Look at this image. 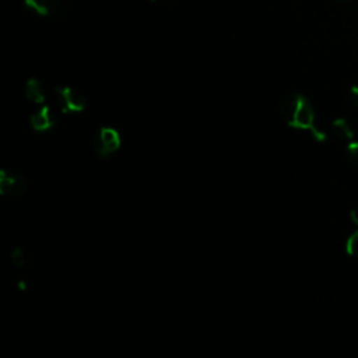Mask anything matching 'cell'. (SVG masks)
Here are the masks:
<instances>
[{"label":"cell","instance_id":"1","mask_svg":"<svg viewBox=\"0 0 358 358\" xmlns=\"http://www.w3.org/2000/svg\"><path fill=\"white\" fill-rule=\"evenodd\" d=\"M280 113L288 126L309 131L315 140L324 141V131L315 124V110L312 103L299 92L287 94L280 102Z\"/></svg>","mask_w":358,"mask_h":358},{"label":"cell","instance_id":"8","mask_svg":"<svg viewBox=\"0 0 358 358\" xmlns=\"http://www.w3.org/2000/svg\"><path fill=\"white\" fill-rule=\"evenodd\" d=\"M331 133L340 141H352V138H354L352 127L343 117H338L331 123Z\"/></svg>","mask_w":358,"mask_h":358},{"label":"cell","instance_id":"9","mask_svg":"<svg viewBox=\"0 0 358 358\" xmlns=\"http://www.w3.org/2000/svg\"><path fill=\"white\" fill-rule=\"evenodd\" d=\"M351 222L354 229L345 241V252L348 256L358 259V211H351Z\"/></svg>","mask_w":358,"mask_h":358},{"label":"cell","instance_id":"6","mask_svg":"<svg viewBox=\"0 0 358 358\" xmlns=\"http://www.w3.org/2000/svg\"><path fill=\"white\" fill-rule=\"evenodd\" d=\"M29 124L32 130L38 133H46L57 124V113L52 106L43 105L41 109L31 115Z\"/></svg>","mask_w":358,"mask_h":358},{"label":"cell","instance_id":"4","mask_svg":"<svg viewBox=\"0 0 358 358\" xmlns=\"http://www.w3.org/2000/svg\"><path fill=\"white\" fill-rule=\"evenodd\" d=\"M55 92H56L57 105L63 113L83 112L88 106V101L85 95L70 85H57L55 88Z\"/></svg>","mask_w":358,"mask_h":358},{"label":"cell","instance_id":"3","mask_svg":"<svg viewBox=\"0 0 358 358\" xmlns=\"http://www.w3.org/2000/svg\"><path fill=\"white\" fill-rule=\"evenodd\" d=\"M28 180L25 175L14 168L7 166L0 171V194L6 197H20L25 193Z\"/></svg>","mask_w":358,"mask_h":358},{"label":"cell","instance_id":"5","mask_svg":"<svg viewBox=\"0 0 358 358\" xmlns=\"http://www.w3.org/2000/svg\"><path fill=\"white\" fill-rule=\"evenodd\" d=\"M24 7L39 17H57L66 7V0H22Z\"/></svg>","mask_w":358,"mask_h":358},{"label":"cell","instance_id":"10","mask_svg":"<svg viewBox=\"0 0 358 358\" xmlns=\"http://www.w3.org/2000/svg\"><path fill=\"white\" fill-rule=\"evenodd\" d=\"M347 155L348 159L358 166V141H350L347 145Z\"/></svg>","mask_w":358,"mask_h":358},{"label":"cell","instance_id":"12","mask_svg":"<svg viewBox=\"0 0 358 358\" xmlns=\"http://www.w3.org/2000/svg\"><path fill=\"white\" fill-rule=\"evenodd\" d=\"M350 101L354 106L358 108V85H352L350 88Z\"/></svg>","mask_w":358,"mask_h":358},{"label":"cell","instance_id":"2","mask_svg":"<svg viewBox=\"0 0 358 358\" xmlns=\"http://www.w3.org/2000/svg\"><path fill=\"white\" fill-rule=\"evenodd\" d=\"M122 145L120 133L110 126H102L92 137V147L98 157L106 158L115 154Z\"/></svg>","mask_w":358,"mask_h":358},{"label":"cell","instance_id":"11","mask_svg":"<svg viewBox=\"0 0 358 358\" xmlns=\"http://www.w3.org/2000/svg\"><path fill=\"white\" fill-rule=\"evenodd\" d=\"M11 260L17 266H24L25 264V252L22 248H17L15 250L11 252Z\"/></svg>","mask_w":358,"mask_h":358},{"label":"cell","instance_id":"7","mask_svg":"<svg viewBox=\"0 0 358 358\" xmlns=\"http://www.w3.org/2000/svg\"><path fill=\"white\" fill-rule=\"evenodd\" d=\"M25 96L34 103H43L46 99V91L41 80L29 78L25 83Z\"/></svg>","mask_w":358,"mask_h":358}]
</instances>
